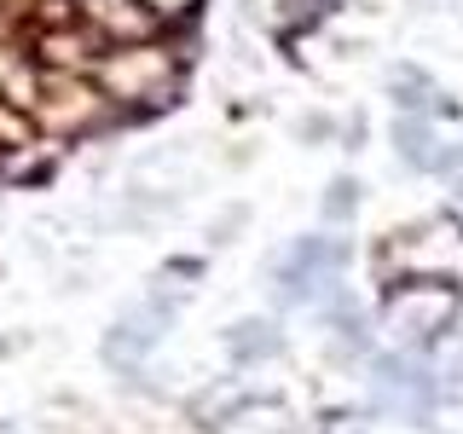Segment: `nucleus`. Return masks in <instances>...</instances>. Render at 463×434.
Wrapping results in <instances>:
<instances>
[{
    "label": "nucleus",
    "instance_id": "obj_1",
    "mask_svg": "<svg viewBox=\"0 0 463 434\" xmlns=\"http://www.w3.org/2000/svg\"><path fill=\"white\" fill-rule=\"evenodd\" d=\"M429 145H434V139H429V127H423V122H417V127H411V122H400V156H405V163H429V156H434Z\"/></svg>",
    "mask_w": 463,
    "mask_h": 434
},
{
    "label": "nucleus",
    "instance_id": "obj_2",
    "mask_svg": "<svg viewBox=\"0 0 463 434\" xmlns=\"http://www.w3.org/2000/svg\"><path fill=\"white\" fill-rule=\"evenodd\" d=\"M347 203H354V185H336V197H330V214H347Z\"/></svg>",
    "mask_w": 463,
    "mask_h": 434
}]
</instances>
